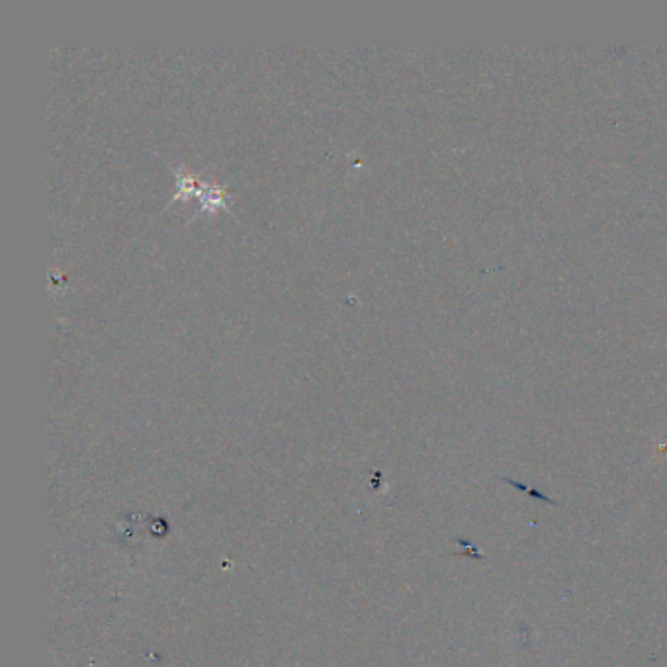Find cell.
Returning <instances> with one entry per match:
<instances>
[{"label": "cell", "mask_w": 667, "mask_h": 667, "mask_svg": "<svg viewBox=\"0 0 667 667\" xmlns=\"http://www.w3.org/2000/svg\"><path fill=\"white\" fill-rule=\"evenodd\" d=\"M507 484H511V486H515V488H519L521 491H525V493H529L531 497H534V499H542V501H548V503H556L554 499H550V497H546V495H542L540 491L536 490H531V488H527V486H523V484H519V482H513V480H509V478H503Z\"/></svg>", "instance_id": "obj_1"}]
</instances>
